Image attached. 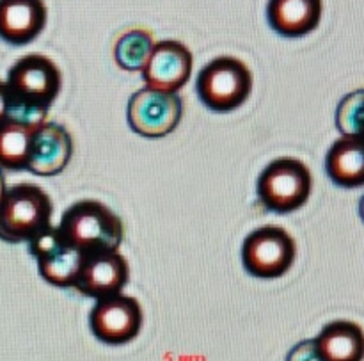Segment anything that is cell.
<instances>
[{"label": "cell", "instance_id": "cell-20", "mask_svg": "<svg viewBox=\"0 0 364 361\" xmlns=\"http://www.w3.org/2000/svg\"><path fill=\"white\" fill-rule=\"evenodd\" d=\"M287 361H323L316 349L315 340H304L288 352Z\"/></svg>", "mask_w": 364, "mask_h": 361}, {"label": "cell", "instance_id": "cell-13", "mask_svg": "<svg viewBox=\"0 0 364 361\" xmlns=\"http://www.w3.org/2000/svg\"><path fill=\"white\" fill-rule=\"evenodd\" d=\"M45 0H0V39L13 46L34 41L46 25Z\"/></svg>", "mask_w": 364, "mask_h": 361}, {"label": "cell", "instance_id": "cell-3", "mask_svg": "<svg viewBox=\"0 0 364 361\" xmlns=\"http://www.w3.org/2000/svg\"><path fill=\"white\" fill-rule=\"evenodd\" d=\"M52 202L38 185L18 184L0 202V239L9 244L31 242L52 226Z\"/></svg>", "mask_w": 364, "mask_h": 361}, {"label": "cell", "instance_id": "cell-8", "mask_svg": "<svg viewBox=\"0 0 364 361\" xmlns=\"http://www.w3.org/2000/svg\"><path fill=\"white\" fill-rule=\"evenodd\" d=\"M28 251L38 262L43 280L59 288L75 287L85 256L64 241L57 226H48L32 239Z\"/></svg>", "mask_w": 364, "mask_h": 361}, {"label": "cell", "instance_id": "cell-9", "mask_svg": "<svg viewBox=\"0 0 364 361\" xmlns=\"http://www.w3.org/2000/svg\"><path fill=\"white\" fill-rule=\"evenodd\" d=\"M92 335L107 345H123L134 340L142 328V308L130 295L117 294L96 301L89 315Z\"/></svg>", "mask_w": 364, "mask_h": 361}, {"label": "cell", "instance_id": "cell-19", "mask_svg": "<svg viewBox=\"0 0 364 361\" xmlns=\"http://www.w3.org/2000/svg\"><path fill=\"white\" fill-rule=\"evenodd\" d=\"M336 127L345 137L364 141V89H358L341 100L336 110Z\"/></svg>", "mask_w": 364, "mask_h": 361}, {"label": "cell", "instance_id": "cell-23", "mask_svg": "<svg viewBox=\"0 0 364 361\" xmlns=\"http://www.w3.org/2000/svg\"><path fill=\"white\" fill-rule=\"evenodd\" d=\"M359 214H361V219L364 221V196H363L361 203H359Z\"/></svg>", "mask_w": 364, "mask_h": 361}, {"label": "cell", "instance_id": "cell-16", "mask_svg": "<svg viewBox=\"0 0 364 361\" xmlns=\"http://www.w3.org/2000/svg\"><path fill=\"white\" fill-rule=\"evenodd\" d=\"M316 349L323 361H363L364 331L350 320H334L327 324L315 338Z\"/></svg>", "mask_w": 364, "mask_h": 361}, {"label": "cell", "instance_id": "cell-21", "mask_svg": "<svg viewBox=\"0 0 364 361\" xmlns=\"http://www.w3.org/2000/svg\"><path fill=\"white\" fill-rule=\"evenodd\" d=\"M9 116V93H7L6 82H0V123Z\"/></svg>", "mask_w": 364, "mask_h": 361}, {"label": "cell", "instance_id": "cell-14", "mask_svg": "<svg viewBox=\"0 0 364 361\" xmlns=\"http://www.w3.org/2000/svg\"><path fill=\"white\" fill-rule=\"evenodd\" d=\"M323 0H269L267 21L283 38H302L320 25Z\"/></svg>", "mask_w": 364, "mask_h": 361}, {"label": "cell", "instance_id": "cell-7", "mask_svg": "<svg viewBox=\"0 0 364 361\" xmlns=\"http://www.w3.org/2000/svg\"><path fill=\"white\" fill-rule=\"evenodd\" d=\"M183 116V100L178 93L155 89H139L128 100V125L142 137H166L180 125Z\"/></svg>", "mask_w": 364, "mask_h": 361}, {"label": "cell", "instance_id": "cell-15", "mask_svg": "<svg viewBox=\"0 0 364 361\" xmlns=\"http://www.w3.org/2000/svg\"><path fill=\"white\" fill-rule=\"evenodd\" d=\"M326 173L343 189L364 185V141L359 137H341L334 141L326 155Z\"/></svg>", "mask_w": 364, "mask_h": 361}, {"label": "cell", "instance_id": "cell-11", "mask_svg": "<svg viewBox=\"0 0 364 361\" xmlns=\"http://www.w3.org/2000/svg\"><path fill=\"white\" fill-rule=\"evenodd\" d=\"M128 278H130V267L127 258L117 251L103 253L85 258L73 288L87 298L100 301L121 294V291L127 287Z\"/></svg>", "mask_w": 364, "mask_h": 361}, {"label": "cell", "instance_id": "cell-17", "mask_svg": "<svg viewBox=\"0 0 364 361\" xmlns=\"http://www.w3.org/2000/svg\"><path fill=\"white\" fill-rule=\"evenodd\" d=\"M36 128L13 120L0 123V167L11 171L27 169Z\"/></svg>", "mask_w": 364, "mask_h": 361}, {"label": "cell", "instance_id": "cell-10", "mask_svg": "<svg viewBox=\"0 0 364 361\" xmlns=\"http://www.w3.org/2000/svg\"><path fill=\"white\" fill-rule=\"evenodd\" d=\"M192 53L183 43L166 39L155 43L148 63L142 68L146 88L162 93H178L188 82L192 73Z\"/></svg>", "mask_w": 364, "mask_h": 361}, {"label": "cell", "instance_id": "cell-6", "mask_svg": "<svg viewBox=\"0 0 364 361\" xmlns=\"http://www.w3.org/2000/svg\"><path fill=\"white\" fill-rule=\"evenodd\" d=\"M295 255V241L281 226L258 228L249 234L242 244L244 269L262 280L284 276L294 266Z\"/></svg>", "mask_w": 364, "mask_h": 361}, {"label": "cell", "instance_id": "cell-12", "mask_svg": "<svg viewBox=\"0 0 364 361\" xmlns=\"http://www.w3.org/2000/svg\"><path fill=\"white\" fill-rule=\"evenodd\" d=\"M73 155V141L71 135L59 123L45 121L36 128L32 137L31 157L27 169L38 177H55L63 173L64 167Z\"/></svg>", "mask_w": 364, "mask_h": 361}, {"label": "cell", "instance_id": "cell-2", "mask_svg": "<svg viewBox=\"0 0 364 361\" xmlns=\"http://www.w3.org/2000/svg\"><path fill=\"white\" fill-rule=\"evenodd\" d=\"M57 230L85 258L117 251L124 235L119 217L95 199L77 202L64 210Z\"/></svg>", "mask_w": 364, "mask_h": 361}, {"label": "cell", "instance_id": "cell-5", "mask_svg": "<svg viewBox=\"0 0 364 361\" xmlns=\"http://www.w3.org/2000/svg\"><path fill=\"white\" fill-rule=\"evenodd\" d=\"M313 177L302 160L281 157L267 164L256 182V194L267 210L290 214L311 196Z\"/></svg>", "mask_w": 364, "mask_h": 361}, {"label": "cell", "instance_id": "cell-4", "mask_svg": "<svg viewBox=\"0 0 364 361\" xmlns=\"http://www.w3.org/2000/svg\"><path fill=\"white\" fill-rule=\"evenodd\" d=\"M252 91V73L237 57H217L201 68L196 93L206 109L230 113L247 102Z\"/></svg>", "mask_w": 364, "mask_h": 361}, {"label": "cell", "instance_id": "cell-22", "mask_svg": "<svg viewBox=\"0 0 364 361\" xmlns=\"http://www.w3.org/2000/svg\"><path fill=\"white\" fill-rule=\"evenodd\" d=\"M6 191H7V187H6V178H4L2 169H0V202H2V198H4V194H6Z\"/></svg>", "mask_w": 364, "mask_h": 361}, {"label": "cell", "instance_id": "cell-1", "mask_svg": "<svg viewBox=\"0 0 364 361\" xmlns=\"http://www.w3.org/2000/svg\"><path fill=\"white\" fill-rule=\"evenodd\" d=\"M60 71L52 59L41 53L21 57L7 71L9 116L31 127H41L60 91Z\"/></svg>", "mask_w": 364, "mask_h": 361}, {"label": "cell", "instance_id": "cell-18", "mask_svg": "<svg viewBox=\"0 0 364 361\" xmlns=\"http://www.w3.org/2000/svg\"><path fill=\"white\" fill-rule=\"evenodd\" d=\"M155 48L151 32L144 28H132L119 36L114 46L116 64L124 71H142Z\"/></svg>", "mask_w": 364, "mask_h": 361}]
</instances>
